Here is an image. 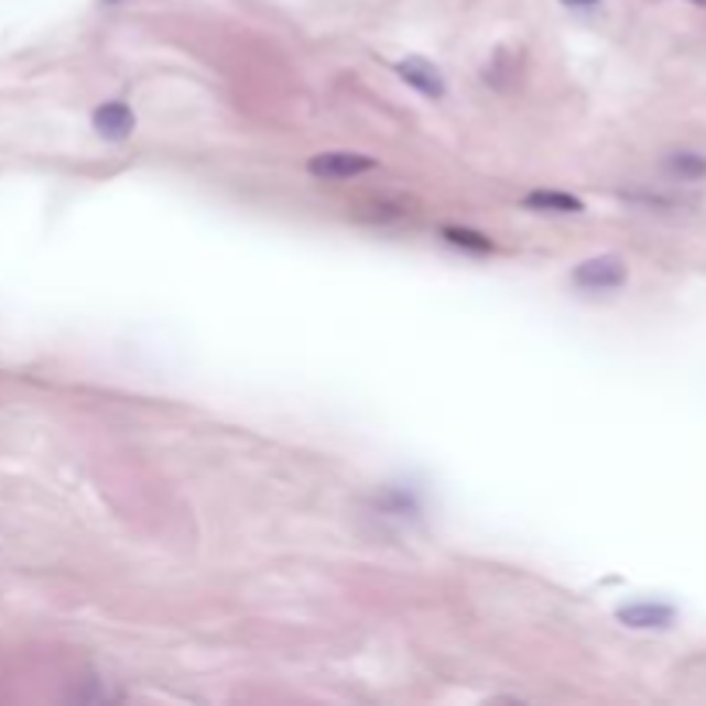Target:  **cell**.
I'll return each mask as SVG.
<instances>
[{"label":"cell","instance_id":"1","mask_svg":"<svg viewBox=\"0 0 706 706\" xmlns=\"http://www.w3.org/2000/svg\"><path fill=\"white\" fill-rule=\"evenodd\" d=\"M573 283L579 290H593V293L620 290L628 283V265H623V259H617V256H596L573 269Z\"/></svg>","mask_w":706,"mask_h":706},{"label":"cell","instance_id":"2","mask_svg":"<svg viewBox=\"0 0 706 706\" xmlns=\"http://www.w3.org/2000/svg\"><path fill=\"white\" fill-rule=\"evenodd\" d=\"M376 162L369 155H359V152H321L307 162V170L314 176H324V180H351L359 173H369Z\"/></svg>","mask_w":706,"mask_h":706},{"label":"cell","instance_id":"3","mask_svg":"<svg viewBox=\"0 0 706 706\" xmlns=\"http://www.w3.org/2000/svg\"><path fill=\"white\" fill-rule=\"evenodd\" d=\"M617 620L634 631H665L675 623V607L669 604H628L617 610Z\"/></svg>","mask_w":706,"mask_h":706},{"label":"cell","instance_id":"4","mask_svg":"<svg viewBox=\"0 0 706 706\" xmlns=\"http://www.w3.org/2000/svg\"><path fill=\"white\" fill-rule=\"evenodd\" d=\"M400 76H403V84H411L417 94L431 97V100H442L445 97V79L438 73V66L421 59V56H411V59H403L400 66Z\"/></svg>","mask_w":706,"mask_h":706},{"label":"cell","instance_id":"5","mask_svg":"<svg viewBox=\"0 0 706 706\" xmlns=\"http://www.w3.org/2000/svg\"><path fill=\"white\" fill-rule=\"evenodd\" d=\"M94 128L100 139L107 142H124L128 134L134 131V115H131V107L121 104V100H111V104H104L94 111Z\"/></svg>","mask_w":706,"mask_h":706},{"label":"cell","instance_id":"6","mask_svg":"<svg viewBox=\"0 0 706 706\" xmlns=\"http://www.w3.org/2000/svg\"><path fill=\"white\" fill-rule=\"evenodd\" d=\"M662 170L678 183H699L706 180V155L693 149H675V152H665Z\"/></svg>","mask_w":706,"mask_h":706},{"label":"cell","instance_id":"7","mask_svg":"<svg viewBox=\"0 0 706 706\" xmlns=\"http://www.w3.org/2000/svg\"><path fill=\"white\" fill-rule=\"evenodd\" d=\"M620 197L638 204V207H648V210H683V207H693V200L678 197V194H662V189H620Z\"/></svg>","mask_w":706,"mask_h":706},{"label":"cell","instance_id":"8","mask_svg":"<svg viewBox=\"0 0 706 706\" xmlns=\"http://www.w3.org/2000/svg\"><path fill=\"white\" fill-rule=\"evenodd\" d=\"M524 204L531 210H548V214H579L583 200L573 194H558V189H537V194H528Z\"/></svg>","mask_w":706,"mask_h":706},{"label":"cell","instance_id":"9","mask_svg":"<svg viewBox=\"0 0 706 706\" xmlns=\"http://www.w3.org/2000/svg\"><path fill=\"white\" fill-rule=\"evenodd\" d=\"M445 241L455 249H469V252H490L493 241L479 235V231H469V228H445Z\"/></svg>","mask_w":706,"mask_h":706},{"label":"cell","instance_id":"10","mask_svg":"<svg viewBox=\"0 0 706 706\" xmlns=\"http://www.w3.org/2000/svg\"><path fill=\"white\" fill-rule=\"evenodd\" d=\"M565 8H593V4H600V0H562Z\"/></svg>","mask_w":706,"mask_h":706},{"label":"cell","instance_id":"11","mask_svg":"<svg viewBox=\"0 0 706 706\" xmlns=\"http://www.w3.org/2000/svg\"><path fill=\"white\" fill-rule=\"evenodd\" d=\"M693 4H699V8H706V0H693Z\"/></svg>","mask_w":706,"mask_h":706}]
</instances>
